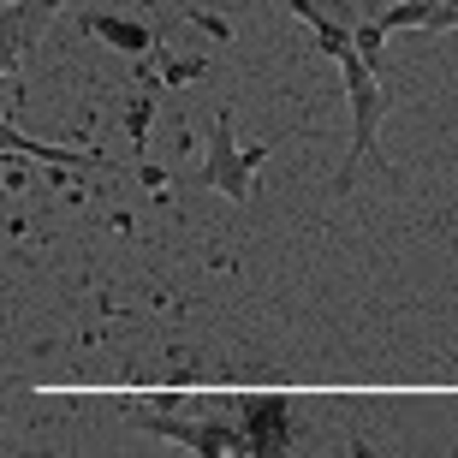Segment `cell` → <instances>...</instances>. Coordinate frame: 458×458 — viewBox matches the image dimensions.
Here are the masks:
<instances>
[{
  "mask_svg": "<svg viewBox=\"0 0 458 458\" xmlns=\"http://www.w3.org/2000/svg\"><path fill=\"white\" fill-rule=\"evenodd\" d=\"M292 13L310 24L316 48L340 60L345 107H352V161L340 167V191H352L357 173L381 161V114H387V84H381V72L363 66V54L352 48V18H334L322 0H292Z\"/></svg>",
  "mask_w": 458,
  "mask_h": 458,
  "instance_id": "1",
  "label": "cell"
},
{
  "mask_svg": "<svg viewBox=\"0 0 458 458\" xmlns=\"http://www.w3.org/2000/svg\"><path fill=\"white\" fill-rule=\"evenodd\" d=\"M262 161H268V143L238 149L233 114H226V107H215V119H208V161L191 173V185H197V191H221L226 203L244 208L256 197V167H262Z\"/></svg>",
  "mask_w": 458,
  "mask_h": 458,
  "instance_id": "2",
  "label": "cell"
},
{
  "mask_svg": "<svg viewBox=\"0 0 458 458\" xmlns=\"http://www.w3.org/2000/svg\"><path fill=\"white\" fill-rule=\"evenodd\" d=\"M381 30H458V0H387L375 13Z\"/></svg>",
  "mask_w": 458,
  "mask_h": 458,
  "instance_id": "3",
  "label": "cell"
},
{
  "mask_svg": "<svg viewBox=\"0 0 458 458\" xmlns=\"http://www.w3.org/2000/svg\"><path fill=\"white\" fill-rule=\"evenodd\" d=\"M84 30L89 36H107V42H114V48H131V54H143L149 48V30H143V24H125V18H84Z\"/></svg>",
  "mask_w": 458,
  "mask_h": 458,
  "instance_id": "4",
  "label": "cell"
}]
</instances>
